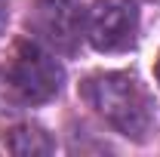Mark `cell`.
Instances as JSON below:
<instances>
[{"mask_svg":"<svg viewBox=\"0 0 160 157\" xmlns=\"http://www.w3.org/2000/svg\"><path fill=\"white\" fill-rule=\"evenodd\" d=\"M80 93L86 105L99 114L108 126H114L120 136L145 142L151 133V102L139 86V80L123 71H102L83 80Z\"/></svg>","mask_w":160,"mask_h":157,"instance_id":"obj_1","label":"cell"},{"mask_svg":"<svg viewBox=\"0 0 160 157\" xmlns=\"http://www.w3.org/2000/svg\"><path fill=\"white\" fill-rule=\"evenodd\" d=\"M65 71L52 53H46L37 43H19L16 56L9 62L6 83L25 105H43L62 89Z\"/></svg>","mask_w":160,"mask_h":157,"instance_id":"obj_2","label":"cell"},{"mask_svg":"<svg viewBox=\"0 0 160 157\" xmlns=\"http://www.w3.org/2000/svg\"><path fill=\"white\" fill-rule=\"evenodd\" d=\"M139 9L136 0H96L86 9L83 37L99 53H123L136 43Z\"/></svg>","mask_w":160,"mask_h":157,"instance_id":"obj_3","label":"cell"},{"mask_svg":"<svg viewBox=\"0 0 160 157\" xmlns=\"http://www.w3.org/2000/svg\"><path fill=\"white\" fill-rule=\"evenodd\" d=\"M31 25L49 46L62 53H74L83 37L86 13L77 0H34Z\"/></svg>","mask_w":160,"mask_h":157,"instance_id":"obj_4","label":"cell"},{"mask_svg":"<svg viewBox=\"0 0 160 157\" xmlns=\"http://www.w3.org/2000/svg\"><path fill=\"white\" fill-rule=\"evenodd\" d=\"M6 148L12 154H19V157H37V154H52L56 151L52 139L46 136L40 126H31V123H22L16 129H9Z\"/></svg>","mask_w":160,"mask_h":157,"instance_id":"obj_5","label":"cell"},{"mask_svg":"<svg viewBox=\"0 0 160 157\" xmlns=\"http://www.w3.org/2000/svg\"><path fill=\"white\" fill-rule=\"evenodd\" d=\"M6 19H9V9H6V0H0V31L6 28Z\"/></svg>","mask_w":160,"mask_h":157,"instance_id":"obj_6","label":"cell"},{"mask_svg":"<svg viewBox=\"0 0 160 157\" xmlns=\"http://www.w3.org/2000/svg\"><path fill=\"white\" fill-rule=\"evenodd\" d=\"M157 83H160V59H157Z\"/></svg>","mask_w":160,"mask_h":157,"instance_id":"obj_7","label":"cell"}]
</instances>
